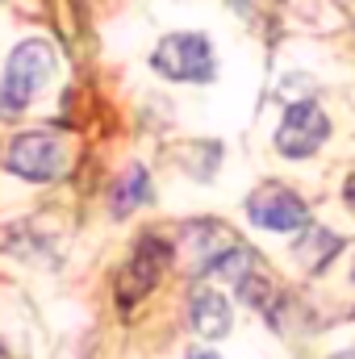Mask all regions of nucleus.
Returning a JSON list of instances; mask_svg holds the SVG:
<instances>
[{"mask_svg": "<svg viewBox=\"0 0 355 359\" xmlns=\"http://www.w3.org/2000/svg\"><path fill=\"white\" fill-rule=\"evenodd\" d=\"M339 247H343V238H339L335 230H326V226L309 230V226H305V238L297 243V259H301V268L318 271V268H326V264L339 255Z\"/></svg>", "mask_w": 355, "mask_h": 359, "instance_id": "6e6552de", "label": "nucleus"}, {"mask_svg": "<svg viewBox=\"0 0 355 359\" xmlns=\"http://www.w3.org/2000/svg\"><path fill=\"white\" fill-rule=\"evenodd\" d=\"M168 259H172V251L163 247V238H142V243L134 247L130 264L117 276V301H121V305H134L138 297H147V292L159 284Z\"/></svg>", "mask_w": 355, "mask_h": 359, "instance_id": "423d86ee", "label": "nucleus"}, {"mask_svg": "<svg viewBox=\"0 0 355 359\" xmlns=\"http://www.w3.org/2000/svg\"><path fill=\"white\" fill-rule=\"evenodd\" d=\"M330 138V117L314 104V100H297L284 109L280 130H276V147L288 159H309L318 155V147Z\"/></svg>", "mask_w": 355, "mask_h": 359, "instance_id": "39448f33", "label": "nucleus"}, {"mask_svg": "<svg viewBox=\"0 0 355 359\" xmlns=\"http://www.w3.org/2000/svg\"><path fill=\"white\" fill-rule=\"evenodd\" d=\"M188 318H192V330L201 339H222L230 330V301L217 288H201L188 305Z\"/></svg>", "mask_w": 355, "mask_h": 359, "instance_id": "0eeeda50", "label": "nucleus"}, {"mask_svg": "<svg viewBox=\"0 0 355 359\" xmlns=\"http://www.w3.org/2000/svg\"><path fill=\"white\" fill-rule=\"evenodd\" d=\"M142 196H147V172H142V168H130L126 180L113 184V192H109V209L121 217V213H130Z\"/></svg>", "mask_w": 355, "mask_h": 359, "instance_id": "9d476101", "label": "nucleus"}, {"mask_svg": "<svg viewBox=\"0 0 355 359\" xmlns=\"http://www.w3.org/2000/svg\"><path fill=\"white\" fill-rule=\"evenodd\" d=\"M63 163H67V151H63V142H59L55 134H46V130L17 134V138L8 142V151H4V168L21 180H34V184L55 180L63 172Z\"/></svg>", "mask_w": 355, "mask_h": 359, "instance_id": "7ed1b4c3", "label": "nucleus"}, {"mask_svg": "<svg viewBox=\"0 0 355 359\" xmlns=\"http://www.w3.org/2000/svg\"><path fill=\"white\" fill-rule=\"evenodd\" d=\"M351 276H355V264H351Z\"/></svg>", "mask_w": 355, "mask_h": 359, "instance_id": "4468645a", "label": "nucleus"}, {"mask_svg": "<svg viewBox=\"0 0 355 359\" xmlns=\"http://www.w3.org/2000/svg\"><path fill=\"white\" fill-rule=\"evenodd\" d=\"M188 359H217V355H213V351H192Z\"/></svg>", "mask_w": 355, "mask_h": 359, "instance_id": "f8f14e48", "label": "nucleus"}, {"mask_svg": "<svg viewBox=\"0 0 355 359\" xmlns=\"http://www.w3.org/2000/svg\"><path fill=\"white\" fill-rule=\"evenodd\" d=\"M247 217H251V226L272 230V234H297V230L309 226L305 201H301L293 188H284V184H264V188H255V192L247 196Z\"/></svg>", "mask_w": 355, "mask_h": 359, "instance_id": "20e7f679", "label": "nucleus"}, {"mask_svg": "<svg viewBox=\"0 0 355 359\" xmlns=\"http://www.w3.org/2000/svg\"><path fill=\"white\" fill-rule=\"evenodd\" d=\"M335 359H355V355H351V351H343V355H335Z\"/></svg>", "mask_w": 355, "mask_h": 359, "instance_id": "ddd939ff", "label": "nucleus"}, {"mask_svg": "<svg viewBox=\"0 0 355 359\" xmlns=\"http://www.w3.org/2000/svg\"><path fill=\"white\" fill-rule=\"evenodd\" d=\"M55 67H59V59H55V46H51V42H42V38L21 42V46L8 55V67H4V84H0V117L8 121V117L25 113L29 100L55 80Z\"/></svg>", "mask_w": 355, "mask_h": 359, "instance_id": "f257e3e1", "label": "nucleus"}, {"mask_svg": "<svg viewBox=\"0 0 355 359\" xmlns=\"http://www.w3.org/2000/svg\"><path fill=\"white\" fill-rule=\"evenodd\" d=\"M343 201L351 205V213H355V172L347 176V188H343Z\"/></svg>", "mask_w": 355, "mask_h": 359, "instance_id": "9b49d317", "label": "nucleus"}, {"mask_svg": "<svg viewBox=\"0 0 355 359\" xmlns=\"http://www.w3.org/2000/svg\"><path fill=\"white\" fill-rule=\"evenodd\" d=\"M151 67H155L163 80H176V84H209V80H213V50H209V38H205V34H168V38L155 46Z\"/></svg>", "mask_w": 355, "mask_h": 359, "instance_id": "f03ea898", "label": "nucleus"}, {"mask_svg": "<svg viewBox=\"0 0 355 359\" xmlns=\"http://www.w3.org/2000/svg\"><path fill=\"white\" fill-rule=\"evenodd\" d=\"M239 292H243V301H247V305H255L260 313H267V318L276 322V313H280V292H276V284H272V280H264L260 271L251 268V271H243V276H239Z\"/></svg>", "mask_w": 355, "mask_h": 359, "instance_id": "1a4fd4ad", "label": "nucleus"}]
</instances>
